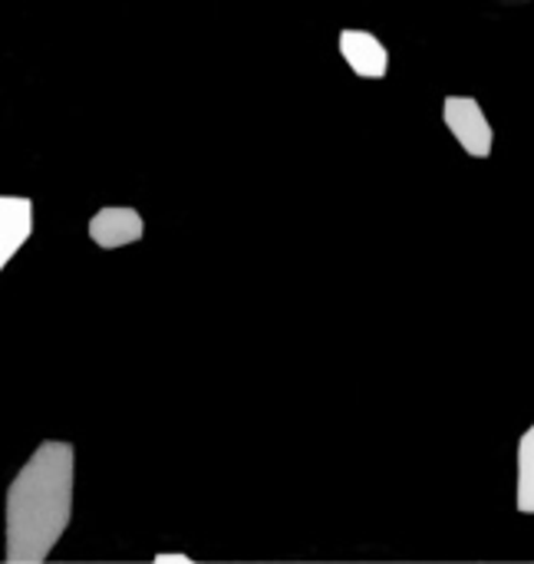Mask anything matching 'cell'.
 I'll use <instances>...</instances> for the list:
<instances>
[{"mask_svg":"<svg viewBox=\"0 0 534 564\" xmlns=\"http://www.w3.org/2000/svg\"><path fill=\"white\" fill-rule=\"evenodd\" d=\"M76 449L46 440L20 466L3 496V558L7 564H43L73 519Z\"/></svg>","mask_w":534,"mask_h":564,"instance_id":"1","label":"cell"},{"mask_svg":"<svg viewBox=\"0 0 534 564\" xmlns=\"http://www.w3.org/2000/svg\"><path fill=\"white\" fill-rule=\"evenodd\" d=\"M443 122L453 132V139L466 149L472 159H489L495 145L492 122L476 96H446L443 99Z\"/></svg>","mask_w":534,"mask_h":564,"instance_id":"2","label":"cell"},{"mask_svg":"<svg viewBox=\"0 0 534 564\" xmlns=\"http://www.w3.org/2000/svg\"><path fill=\"white\" fill-rule=\"evenodd\" d=\"M86 231L96 248L116 251V248H126V245H135L145 238V218L129 205H106L89 218Z\"/></svg>","mask_w":534,"mask_h":564,"instance_id":"3","label":"cell"},{"mask_svg":"<svg viewBox=\"0 0 534 564\" xmlns=\"http://www.w3.org/2000/svg\"><path fill=\"white\" fill-rule=\"evenodd\" d=\"M337 46H340L344 63L357 76H363V79H383L390 73V50L383 46V40L377 33L360 30V26H347V30H340Z\"/></svg>","mask_w":534,"mask_h":564,"instance_id":"4","label":"cell"},{"mask_svg":"<svg viewBox=\"0 0 534 564\" xmlns=\"http://www.w3.org/2000/svg\"><path fill=\"white\" fill-rule=\"evenodd\" d=\"M33 235V202L23 195H0V271Z\"/></svg>","mask_w":534,"mask_h":564,"instance_id":"5","label":"cell"},{"mask_svg":"<svg viewBox=\"0 0 534 564\" xmlns=\"http://www.w3.org/2000/svg\"><path fill=\"white\" fill-rule=\"evenodd\" d=\"M515 506L522 516H534V423L519 440V486Z\"/></svg>","mask_w":534,"mask_h":564,"instance_id":"6","label":"cell"},{"mask_svg":"<svg viewBox=\"0 0 534 564\" xmlns=\"http://www.w3.org/2000/svg\"><path fill=\"white\" fill-rule=\"evenodd\" d=\"M155 562L165 564V562H182V564H192V558L188 555H155Z\"/></svg>","mask_w":534,"mask_h":564,"instance_id":"7","label":"cell"}]
</instances>
